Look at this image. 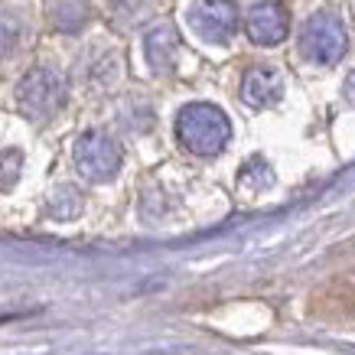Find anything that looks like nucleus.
<instances>
[{
  "label": "nucleus",
  "instance_id": "nucleus-1",
  "mask_svg": "<svg viewBox=\"0 0 355 355\" xmlns=\"http://www.w3.org/2000/svg\"><path fill=\"white\" fill-rule=\"evenodd\" d=\"M176 137L196 157H216L232 140V121L209 101H193L176 114Z\"/></svg>",
  "mask_w": 355,
  "mask_h": 355
},
{
  "label": "nucleus",
  "instance_id": "nucleus-2",
  "mask_svg": "<svg viewBox=\"0 0 355 355\" xmlns=\"http://www.w3.org/2000/svg\"><path fill=\"white\" fill-rule=\"evenodd\" d=\"M349 49V33H345V23L329 10L313 13L310 20L303 23L300 30V53L310 59V62L320 65H333L339 62Z\"/></svg>",
  "mask_w": 355,
  "mask_h": 355
},
{
  "label": "nucleus",
  "instance_id": "nucleus-3",
  "mask_svg": "<svg viewBox=\"0 0 355 355\" xmlns=\"http://www.w3.org/2000/svg\"><path fill=\"white\" fill-rule=\"evenodd\" d=\"M17 101H20V108L26 118H33V121L53 118L65 101L62 76H59L55 69H46V65L30 69V72L23 76V82L17 85Z\"/></svg>",
  "mask_w": 355,
  "mask_h": 355
},
{
  "label": "nucleus",
  "instance_id": "nucleus-4",
  "mask_svg": "<svg viewBox=\"0 0 355 355\" xmlns=\"http://www.w3.org/2000/svg\"><path fill=\"white\" fill-rule=\"evenodd\" d=\"M76 170L82 173V180L88 183H108L121 170V147L118 140L101 134V130H85L76 140Z\"/></svg>",
  "mask_w": 355,
  "mask_h": 355
},
{
  "label": "nucleus",
  "instance_id": "nucleus-5",
  "mask_svg": "<svg viewBox=\"0 0 355 355\" xmlns=\"http://www.w3.org/2000/svg\"><path fill=\"white\" fill-rule=\"evenodd\" d=\"M186 23L205 43H228L238 30V3L235 0H193Z\"/></svg>",
  "mask_w": 355,
  "mask_h": 355
},
{
  "label": "nucleus",
  "instance_id": "nucleus-6",
  "mask_svg": "<svg viewBox=\"0 0 355 355\" xmlns=\"http://www.w3.org/2000/svg\"><path fill=\"white\" fill-rule=\"evenodd\" d=\"M245 33L251 43L258 46H277L287 40L291 33V13L284 3L277 0H264V3H254L245 17Z\"/></svg>",
  "mask_w": 355,
  "mask_h": 355
},
{
  "label": "nucleus",
  "instance_id": "nucleus-7",
  "mask_svg": "<svg viewBox=\"0 0 355 355\" xmlns=\"http://www.w3.org/2000/svg\"><path fill=\"white\" fill-rule=\"evenodd\" d=\"M280 95H284V82L280 72L270 65H254L241 78V101L251 108H270L280 101Z\"/></svg>",
  "mask_w": 355,
  "mask_h": 355
},
{
  "label": "nucleus",
  "instance_id": "nucleus-8",
  "mask_svg": "<svg viewBox=\"0 0 355 355\" xmlns=\"http://www.w3.org/2000/svg\"><path fill=\"white\" fill-rule=\"evenodd\" d=\"M180 53V36L173 26H157L147 33V59H150L153 72H170Z\"/></svg>",
  "mask_w": 355,
  "mask_h": 355
},
{
  "label": "nucleus",
  "instance_id": "nucleus-9",
  "mask_svg": "<svg viewBox=\"0 0 355 355\" xmlns=\"http://www.w3.org/2000/svg\"><path fill=\"white\" fill-rule=\"evenodd\" d=\"M238 183L245 186L248 193H261V189H268V186L274 183V170H270V166L261 160V157H254V160L248 163L245 170L238 173Z\"/></svg>",
  "mask_w": 355,
  "mask_h": 355
},
{
  "label": "nucleus",
  "instance_id": "nucleus-10",
  "mask_svg": "<svg viewBox=\"0 0 355 355\" xmlns=\"http://www.w3.org/2000/svg\"><path fill=\"white\" fill-rule=\"evenodd\" d=\"M20 166H23L20 150H3L0 153V189H10V186L17 183Z\"/></svg>",
  "mask_w": 355,
  "mask_h": 355
},
{
  "label": "nucleus",
  "instance_id": "nucleus-11",
  "mask_svg": "<svg viewBox=\"0 0 355 355\" xmlns=\"http://www.w3.org/2000/svg\"><path fill=\"white\" fill-rule=\"evenodd\" d=\"M343 95H345V101H349V105H355V72H349V78H345Z\"/></svg>",
  "mask_w": 355,
  "mask_h": 355
}]
</instances>
